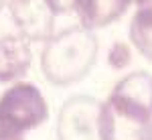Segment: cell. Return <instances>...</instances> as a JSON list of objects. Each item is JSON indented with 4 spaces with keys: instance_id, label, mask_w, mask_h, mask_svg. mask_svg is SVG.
<instances>
[{
    "instance_id": "cell-4",
    "label": "cell",
    "mask_w": 152,
    "mask_h": 140,
    "mask_svg": "<svg viewBox=\"0 0 152 140\" xmlns=\"http://www.w3.org/2000/svg\"><path fill=\"white\" fill-rule=\"evenodd\" d=\"M102 102L91 95H73L61 106L57 116V140H104Z\"/></svg>"
},
{
    "instance_id": "cell-3",
    "label": "cell",
    "mask_w": 152,
    "mask_h": 140,
    "mask_svg": "<svg viewBox=\"0 0 152 140\" xmlns=\"http://www.w3.org/2000/svg\"><path fill=\"white\" fill-rule=\"evenodd\" d=\"M99 128L104 140H152V112L107 95L102 102Z\"/></svg>"
},
{
    "instance_id": "cell-5",
    "label": "cell",
    "mask_w": 152,
    "mask_h": 140,
    "mask_svg": "<svg viewBox=\"0 0 152 140\" xmlns=\"http://www.w3.org/2000/svg\"><path fill=\"white\" fill-rule=\"evenodd\" d=\"M8 10L18 35L28 43H47L55 35L57 12L49 0H10Z\"/></svg>"
},
{
    "instance_id": "cell-8",
    "label": "cell",
    "mask_w": 152,
    "mask_h": 140,
    "mask_svg": "<svg viewBox=\"0 0 152 140\" xmlns=\"http://www.w3.org/2000/svg\"><path fill=\"white\" fill-rule=\"evenodd\" d=\"M110 97L120 100L124 104L152 112V73L148 71H134L124 75L112 87Z\"/></svg>"
},
{
    "instance_id": "cell-6",
    "label": "cell",
    "mask_w": 152,
    "mask_h": 140,
    "mask_svg": "<svg viewBox=\"0 0 152 140\" xmlns=\"http://www.w3.org/2000/svg\"><path fill=\"white\" fill-rule=\"evenodd\" d=\"M33 63L31 43L20 35L0 37V83L18 81Z\"/></svg>"
},
{
    "instance_id": "cell-11",
    "label": "cell",
    "mask_w": 152,
    "mask_h": 140,
    "mask_svg": "<svg viewBox=\"0 0 152 140\" xmlns=\"http://www.w3.org/2000/svg\"><path fill=\"white\" fill-rule=\"evenodd\" d=\"M0 140H24V136H16V134H8L0 130Z\"/></svg>"
},
{
    "instance_id": "cell-12",
    "label": "cell",
    "mask_w": 152,
    "mask_h": 140,
    "mask_svg": "<svg viewBox=\"0 0 152 140\" xmlns=\"http://www.w3.org/2000/svg\"><path fill=\"white\" fill-rule=\"evenodd\" d=\"M2 6H4V0H0V10H2Z\"/></svg>"
},
{
    "instance_id": "cell-9",
    "label": "cell",
    "mask_w": 152,
    "mask_h": 140,
    "mask_svg": "<svg viewBox=\"0 0 152 140\" xmlns=\"http://www.w3.org/2000/svg\"><path fill=\"white\" fill-rule=\"evenodd\" d=\"M136 12L130 23V41L152 63V0H134Z\"/></svg>"
},
{
    "instance_id": "cell-1",
    "label": "cell",
    "mask_w": 152,
    "mask_h": 140,
    "mask_svg": "<svg viewBox=\"0 0 152 140\" xmlns=\"http://www.w3.org/2000/svg\"><path fill=\"white\" fill-rule=\"evenodd\" d=\"M99 55L95 31L75 24L49 39L41 53V71L53 85L65 87L81 81L94 69Z\"/></svg>"
},
{
    "instance_id": "cell-10",
    "label": "cell",
    "mask_w": 152,
    "mask_h": 140,
    "mask_svg": "<svg viewBox=\"0 0 152 140\" xmlns=\"http://www.w3.org/2000/svg\"><path fill=\"white\" fill-rule=\"evenodd\" d=\"M51 6L55 8L57 14H65V12L75 10V0H49Z\"/></svg>"
},
{
    "instance_id": "cell-2",
    "label": "cell",
    "mask_w": 152,
    "mask_h": 140,
    "mask_svg": "<svg viewBox=\"0 0 152 140\" xmlns=\"http://www.w3.org/2000/svg\"><path fill=\"white\" fill-rule=\"evenodd\" d=\"M49 118L45 95L35 83L16 81L0 95V130L24 136Z\"/></svg>"
},
{
    "instance_id": "cell-7",
    "label": "cell",
    "mask_w": 152,
    "mask_h": 140,
    "mask_svg": "<svg viewBox=\"0 0 152 140\" xmlns=\"http://www.w3.org/2000/svg\"><path fill=\"white\" fill-rule=\"evenodd\" d=\"M132 4L134 0H75V12L79 24L97 31L120 21Z\"/></svg>"
}]
</instances>
